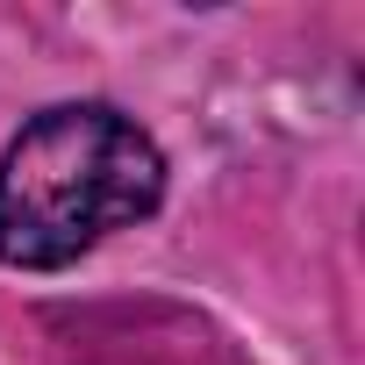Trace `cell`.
<instances>
[{"label": "cell", "instance_id": "1", "mask_svg": "<svg viewBox=\"0 0 365 365\" xmlns=\"http://www.w3.org/2000/svg\"><path fill=\"white\" fill-rule=\"evenodd\" d=\"M165 194L158 143L101 108H43L8 150H0V265L51 272L93 251L108 230L143 222Z\"/></svg>", "mask_w": 365, "mask_h": 365}]
</instances>
